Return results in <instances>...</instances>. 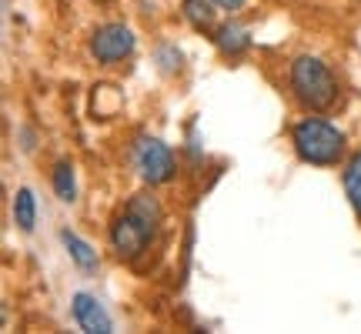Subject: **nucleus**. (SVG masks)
<instances>
[{
  "label": "nucleus",
  "instance_id": "f257e3e1",
  "mask_svg": "<svg viewBox=\"0 0 361 334\" xmlns=\"http://www.w3.org/2000/svg\"><path fill=\"white\" fill-rule=\"evenodd\" d=\"M291 147H295V154L305 164L335 167L345 157L348 137H345V130L335 128L324 117H301L295 128H291Z\"/></svg>",
  "mask_w": 361,
  "mask_h": 334
},
{
  "label": "nucleus",
  "instance_id": "f03ea898",
  "mask_svg": "<svg viewBox=\"0 0 361 334\" xmlns=\"http://www.w3.org/2000/svg\"><path fill=\"white\" fill-rule=\"evenodd\" d=\"M288 84L305 111H328L338 101V78L314 54H298L288 67Z\"/></svg>",
  "mask_w": 361,
  "mask_h": 334
},
{
  "label": "nucleus",
  "instance_id": "7ed1b4c3",
  "mask_svg": "<svg viewBox=\"0 0 361 334\" xmlns=\"http://www.w3.org/2000/svg\"><path fill=\"white\" fill-rule=\"evenodd\" d=\"M130 161H134V171L141 174V180L151 184V187L168 184V180H174V174H178V161H174L171 147L161 141V137L141 134V137L134 141V147H130Z\"/></svg>",
  "mask_w": 361,
  "mask_h": 334
},
{
  "label": "nucleus",
  "instance_id": "20e7f679",
  "mask_svg": "<svg viewBox=\"0 0 361 334\" xmlns=\"http://www.w3.org/2000/svg\"><path fill=\"white\" fill-rule=\"evenodd\" d=\"M157 234L141 224V221L128 214V211H121L114 218V224L107 228V241H111V251H114L121 261H137V257L147 251V245L154 241Z\"/></svg>",
  "mask_w": 361,
  "mask_h": 334
},
{
  "label": "nucleus",
  "instance_id": "39448f33",
  "mask_svg": "<svg viewBox=\"0 0 361 334\" xmlns=\"http://www.w3.org/2000/svg\"><path fill=\"white\" fill-rule=\"evenodd\" d=\"M134 47H137V37H134V30L128 24H101L90 34V44H87L90 57L97 64H117V61L130 57Z\"/></svg>",
  "mask_w": 361,
  "mask_h": 334
},
{
  "label": "nucleus",
  "instance_id": "423d86ee",
  "mask_svg": "<svg viewBox=\"0 0 361 334\" xmlns=\"http://www.w3.org/2000/svg\"><path fill=\"white\" fill-rule=\"evenodd\" d=\"M71 314H74V321H78L80 331H87V334H111L114 331L111 314H107L101 301L94 295H87V291H78V295L71 297Z\"/></svg>",
  "mask_w": 361,
  "mask_h": 334
},
{
  "label": "nucleus",
  "instance_id": "0eeeda50",
  "mask_svg": "<svg viewBox=\"0 0 361 334\" xmlns=\"http://www.w3.org/2000/svg\"><path fill=\"white\" fill-rule=\"evenodd\" d=\"M214 44H218V51L224 54V57H238V54H245L247 47H251V30H247L245 24L228 20V24H221L218 30H214Z\"/></svg>",
  "mask_w": 361,
  "mask_h": 334
},
{
  "label": "nucleus",
  "instance_id": "6e6552de",
  "mask_svg": "<svg viewBox=\"0 0 361 334\" xmlns=\"http://www.w3.org/2000/svg\"><path fill=\"white\" fill-rule=\"evenodd\" d=\"M124 211L134 214L141 224H147L154 234L161 231V224H164V207H161V201H157L154 194H134L128 204H124Z\"/></svg>",
  "mask_w": 361,
  "mask_h": 334
},
{
  "label": "nucleus",
  "instance_id": "1a4fd4ad",
  "mask_svg": "<svg viewBox=\"0 0 361 334\" xmlns=\"http://www.w3.org/2000/svg\"><path fill=\"white\" fill-rule=\"evenodd\" d=\"M11 214H13V224L24 234L34 231V224H37V201H34V191H30V187H17V191H13Z\"/></svg>",
  "mask_w": 361,
  "mask_h": 334
},
{
  "label": "nucleus",
  "instance_id": "9d476101",
  "mask_svg": "<svg viewBox=\"0 0 361 334\" xmlns=\"http://www.w3.org/2000/svg\"><path fill=\"white\" fill-rule=\"evenodd\" d=\"M61 245L67 247L71 261H74L80 271H94V268H97V251H94L84 237H78L74 231H67V228H64V231H61Z\"/></svg>",
  "mask_w": 361,
  "mask_h": 334
},
{
  "label": "nucleus",
  "instance_id": "9b49d317",
  "mask_svg": "<svg viewBox=\"0 0 361 334\" xmlns=\"http://www.w3.org/2000/svg\"><path fill=\"white\" fill-rule=\"evenodd\" d=\"M51 184H54V194H57L64 204H74V201H78V178H74V164H71V161H57V164H54Z\"/></svg>",
  "mask_w": 361,
  "mask_h": 334
},
{
  "label": "nucleus",
  "instance_id": "f8f14e48",
  "mask_svg": "<svg viewBox=\"0 0 361 334\" xmlns=\"http://www.w3.org/2000/svg\"><path fill=\"white\" fill-rule=\"evenodd\" d=\"M341 180H345V194H348L355 214L361 218V151H355V154L348 157V164L341 171Z\"/></svg>",
  "mask_w": 361,
  "mask_h": 334
},
{
  "label": "nucleus",
  "instance_id": "ddd939ff",
  "mask_svg": "<svg viewBox=\"0 0 361 334\" xmlns=\"http://www.w3.org/2000/svg\"><path fill=\"white\" fill-rule=\"evenodd\" d=\"M214 0H184V17L194 30H207L214 24Z\"/></svg>",
  "mask_w": 361,
  "mask_h": 334
},
{
  "label": "nucleus",
  "instance_id": "4468645a",
  "mask_svg": "<svg viewBox=\"0 0 361 334\" xmlns=\"http://www.w3.org/2000/svg\"><path fill=\"white\" fill-rule=\"evenodd\" d=\"M214 4H218V11H241V7H245V0H214Z\"/></svg>",
  "mask_w": 361,
  "mask_h": 334
}]
</instances>
